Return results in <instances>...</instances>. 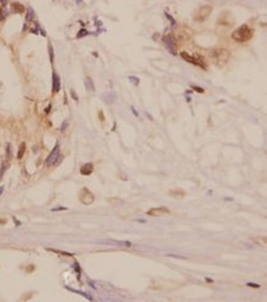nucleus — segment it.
Segmentation results:
<instances>
[{"mask_svg":"<svg viewBox=\"0 0 267 302\" xmlns=\"http://www.w3.org/2000/svg\"><path fill=\"white\" fill-rule=\"evenodd\" d=\"M63 210H66V207H57V208H53V211H63Z\"/></svg>","mask_w":267,"mask_h":302,"instance_id":"b1692460","label":"nucleus"},{"mask_svg":"<svg viewBox=\"0 0 267 302\" xmlns=\"http://www.w3.org/2000/svg\"><path fill=\"white\" fill-rule=\"evenodd\" d=\"M70 94H71V96L74 97V99H75V100H78V96H77V94H75V93H74V90H71V91H70Z\"/></svg>","mask_w":267,"mask_h":302,"instance_id":"5701e85b","label":"nucleus"},{"mask_svg":"<svg viewBox=\"0 0 267 302\" xmlns=\"http://www.w3.org/2000/svg\"><path fill=\"white\" fill-rule=\"evenodd\" d=\"M7 1H9V0H0V3H3L4 5H5V4L7 3Z\"/></svg>","mask_w":267,"mask_h":302,"instance_id":"bb28decb","label":"nucleus"},{"mask_svg":"<svg viewBox=\"0 0 267 302\" xmlns=\"http://www.w3.org/2000/svg\"><path fill=\"white\" fill-rule=\"evenodd\" d=\"M129 79H131V81L134 80V83H136V84H138V78H136V77H129Z\"/></svg>","mask_w":267,"mask_h":302,"instance_id":"4be33fe9","label":"nucleus"},{"mask_svg":"<svg viewBox=\"0 0 267 302\" xmlns=\"http://www.w3.org/2000/svg\"><path fill=\"white\" fill-rule=\"evenodd\" d=\"M101 244H111V246H121V247H131L129 242H118V241H100Z\"/></svg>","mask_w":267,"mask_h":302,"instance_id":"9b49d317","label":"nucleus"},{"mask_svg":"<svg viewBox=\"0 0 267 302\" xmlns=\"http://www.w3.org/2000/svg\"><path fill=\"white\" fill-rule=\"evenodd\" d=\"M74 265H75V270H77V271H78V274H79V273H80V269H79V265H78V263H75Z\"/></svg>","mask_w":267,"mask_h":302,"instance_id":"393cba45","label":"nucleus"},{"mask_svg":"<svg viewBox=\"0 0 267 302\" xmlns=\"http://www.w3.org/2000/svg\"><path fill=\"white\" fill-rule=\"evenodd\" d=\"M212 11H213V7L211 5H203L201 7H198V9L195 11L193 19L197 22H204L208 18H209V15L212 14Z\"/></svg>","mask_w":267,"mask_h":302,"instance_id":"7ed1b4c3","label":"nucleus"},{"mask_svg":"<svg viewBox=\"0 0 267 302\" xmlns=\"http://www.w3.org/2000/svg\"><path fill=\"white\" fill-rule=\"evenodd\" d=\"M147 214L149 216H153V217H160V216H164V215H169L170 210L168 207H155V208L149 210Z\"/></svg>","mask_w":267,"mask_h":302,"instance_id":"423d86ee","label":"nucleus"},{"mask_svg":"<svg viewBox=\"0 0 267 302\" xmlns=\"http://www.w3.org/2000/svg\"><path fill=\"white\" fill-rule=\"evenodd\" d=\"M247 286H250V287H255V289H258V287H260V285H258V284H251V282H247Z\"/></svg>","mask_w":267,"mask_h":302,"instance_id":"412c9836","label":"nucleus"},{"mask_svg":"<svg viewBox=\"0 0 267 302\" xmlns=\"http://www.w3.org/2000/svg\"><path fill=\"white\" fill-rule=\"evenodd\" d=\"M11 7H12V10H14L15 12H19V14L25 12V7H23V5H21L20 3H12V4H11Z\"/></svg>","mask_w":267,"mask_h":302,"instance_id":"f8f14e48","label":"nucleus"},{"mask_svg":"<svg viewBox=\"0 0 267 302\" xmlns=\"http://www.w3.org/2000/svg\"><path fill=\"white\" fill-rule=\"evenodd\" d=\"M98 116H100V118H101V121H105V116L102 115V112H100V113H98Z\"/></svg>","mask_w":267,"mask_h":302,"instance_id":"a878e982","label":"nucleus"},{"mask_svg":"<svg viewBox=\"0 0 267 302\" xmlns=\"http://www.w3.org/2000/svg\"><path fill=\"white\" fill-rule=\"evenodd\" d=\"M6 157L9 158V159L11 158V146L10 144L6 146Z\"/></svg>","mask_w":267,"mask_h":302,"instance_id":"6ab92c4d","label":"nucleus"},{"mask_svg":"<svg viewBox=\"0 0 267 302\" xmlns=\"http://www.w3.org/2000/svg\"><path fill=\"white\" fill-rule=\"evenodd\" d=\"M25 149H26V144H25V143H21V144H20V148H19V153H18V159H21V158L23 157Z\"/></svg>","mask_w":267,"mask_h":302,"instance_id":"2eb2a0df","label":"nucleus"},{"mask_svg":"<svg viewBox=\"0 0 267 302\" xmlns=\"http://www.w3.org/2000/svg\"><path fill=\"white\" fill-rule=\"evenodd\" d=\"M49 110H51V106H48V107H47V109H46V112H47V113H48V112H49Z\"/></svg>","mask_w":267,"mask_h":302,"instance_id":"c85d7f7f","label":"nucleus"},{"mask_svg":"<svg viewBox=\"0 0 267 302\" xmlns=\"http://www.w3.org/2000/svg\"><path fill=\"white\" fill-rule=\"evenodd\" d=\"M85 86H86V89H88L89 91H95V85H94L93 80H91L90 78L85 79Z\"/></svg>","mask_w":267,"mask_h":302,"instance_id":"ddd939ff","label":"nucleus"},{"mask_svg":"<svg viewBox=\"0 0 267 302\" xmlns=\"http://www.w3.org/2000/svg\"><path fill=\"white\" fill-rule=\"evenodd\" d=\"M252 35H254L252 29H250L247 25H241L233 32L231 37L236 42H247V41L251 39Z\"/></svg>","mask_w":267,"mask_h":302,"instance_id":"f257e3e1","label":"nucleus"},{"mask_svg":"<svg viewBox=\"0 0 267 302\" xmlns=\"http://www.w3.org/2000/svg\"><path fill=\"white\" fill-rule=\"evenodd\" d=\"M58 157H59V146L57 144V146L54 147V148H53V151L51 152V154L48 156V158H47V160H46V164H47V165H52V164H54Z\"/></svg>","mask_w":267,"mask_h":302,"instance_id":"0eeeda50","label":"nucleus"},{"mask_svg":"<svg viewBox=\"0 0 267 302\" xmlns=\"http://www.w3.org/2000/svg\"><path fill=\"white\" fill-rule=\"evenodd\" d=\"M48 52H49V59H51V63H53L54 54H53V47H52V45H51V43L48 45Z\"/></svg>","mask_w":267,"mask_h":302,"instance_id":"dca6fc26","label":"nucleus"},{"mask_svg":"<svg viewBox=\"0 0 267 302\" xmlns=\"http://www.w3.org/2000/svg\"><path fill=\"white\" fill-rule=\"evenodd\" d=\"M192 89H195V90H196L197 93H199V94H202V93L204 91L202 88H199V86H195V85H192Z\"/></svg>","mask_w":267,"mask_h":302,"instance_id":"aec40b11","label":"nucleus"},{"mask_svg":"<svg viewBox=\"0 0 267 302\" xmlns=\"http://www.w3.org/2000/svg\"><path fill=\"white\" fill-rule=\"evenodd\" d=\"M163 43L165 45V47L168 48V51L170 53L176 54V43H175V39L171 36H169V35L164 36L163 37Z\"/></svg>","mask_w":267,"mask_h":302,"instance_id":"39448f33","label":"nucleus"},{"mask_svg":"<svg viewBox=\"0 0 267 302\" xmlns=\"http://www.w3.org/2000/svg\"><path fill=\"white\" fill-rule=\"evenodd\" d=\"M52 90L53 93H58L61 90V79L55 72H53L52 74Z\"/></svg>","mask_w":267,"mask_h":302,"instance_id":"6e6552de","label":"nucleus"},{"mask_svg":"<svg viewBox=\"0 0 267 302\" xmlns=\"http://www.w3.org/2000/svg\"><path fill=\"white\" fill-rule=\"evenodd\" d=\"M94 171V164L93 163H86L80 168V173L82 175H90Z\"/></svg>","mask_w":267,"mask_h":302,"instance_id":"9d476101","label":"nucleus"},{"mask_svg":"<svg viewBox=\"0 0 267 302\" xmlns=\"http://www.w3.org/2000/svg\"><path fill=\"white\" fill-rule=\"evenodd\" d=\"M3 191H4V186H0V195L3 194Z\"/></svg>","mask_w":267,"mask_h":302,"instance_id":"cd10ccee","label":"nucleus"},{"mask_svg":"<svg viewBox=\"0 0 267 302\" xmlns=\"http://www.w3.org/2000/svg\"><path fill=\"white\" fill-rule=\"evenodd\" d=\"M79 197H80V201L82 203H85V205H90V203H93V201L95 199L94 194L91 192L89 189H86V187H82V189H81Z\"/></svg>","mask_w":267,"mask_h":302,"instance_id":"20e7f679","label":"nucleus"},{"mask_svg":"<svg viewBox=\"0 0 267 302\" xmlns=\"http://www.w3.org/2000/svg\"><path fill=\"white\" fill-rule=\"evenodd\" d=\"M6 16H7V10H6V7L4 6L3 9L0 10V21H1V20H4V19L6 18Z\"/></svg>","mask_w":267,"mask_h":302,"instance_id":"f3484780","label":"nucleus"},{"mask_svg":"<svg viewBox=\"0 0 267 302\" xmlns=\"http://www.w3.org/2000/svg\"><path fill=\"white\" fill-rule=\"evenodd\" d=\"M181 57H182V58L185 59L186 62H188V63H192V64H195V66H201V67H202V64L198 62V58H196V57L188 54L187 52H181Z\"/></svg>","mask_w":267,"mask_h":302,"instance_id":"1a4fd4ad","label":"nucleus"},{"mask_svg":"<svg viewBox=\"0 0 267 302\" xmlns=\"http://www.w3.org/2000/svg\"><path fill=\"white\" fill-rule=\"evenodd\" d=\"M86 35H88V31L82 29V30H80V32L77 35V37H78V38H81V37H84V36H86Z\"/></svg>","mask_w":267,"mask_h":302,"instance_id":"a211bd4d","label":"nucleus"},{"mask_svg":"<svg viewBox=\"0 0 267 302\" xmlns=\"http://www.w3.org/2000/svg\"><path fill=\"white\" fill-rule=\"evenodd\" d=\"M33 16H35V11H33L32 7H28V9H27V12H26V21H27V22L32 21Z\"/></svg>","mask_w":267,"mask_h":302,"instance_id":"4468645a","label":"nucleus"},{"mask_svg":"<svg viewBox=\"0 0 267 302\" xmlns=\"http://www.w3.org/2000/svg\"><path fill=\"white\" fill-rule=\"evenodd\" d=\"M209 56H211V59L213 61V63L219 67L224 66L230 58V53L228 50H225V48H215V50H213L209 53Z\"/></svg>","mask_w":267,"mask_h":302,"instance_id":"f03ea898","label":"nucleus"}]
</instances>
